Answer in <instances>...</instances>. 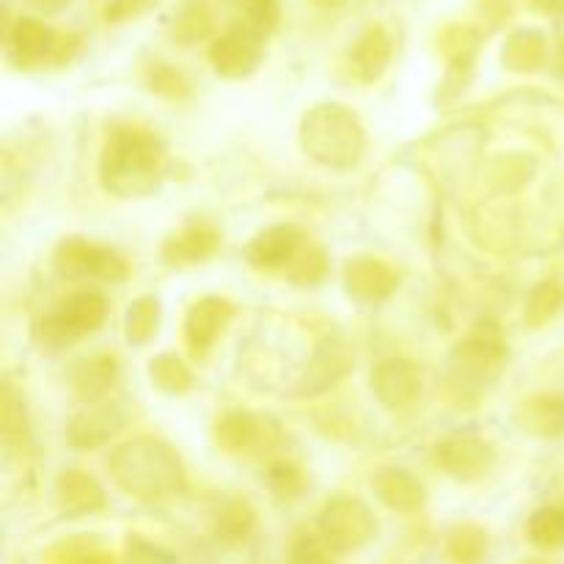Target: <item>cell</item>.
Segmentation results:
<instances>
[{"label":"cell","instance_id":"obj_1","mask_svg":"<svg viewBox=\"0 0 564 564\" xmlns=\"http://www.w3.org/2000/svg\"><path fill=\"white\" fill-rule=\"evenodd\" d=\"M165 176V147L141 127H116L99 158V182L116 198L152 196Z\"/></svg>","mask_w":564,"mask_h":564},{"label":"cell","instance_id":"obj_2","mask_svg":"<svg viewBox=\"0 0 564 564\" xmlns=\"http://www.w3.org/2000/svg\"><path fill=\"white\" fill-rule=\"evenodd\" d=\"M108 471L124 494L143 501L182 494L187 482L180 452L165 441L149 438V435L116 446L108 457Z\"/></svg>","mask_w":564,"mask_h":564},{"label":"cell","instance_id":"obj_3","mask_svg":"<svg viewBox=\"0 0 564 564\" xmlns=\"http://www.w3.org/2000/svg\"><path fill=\"white\" fill-rule=\"evenodd\" d=\"M301 147L314 163L345 171L361 163L367 152V130L347 105H314L301 121Z\"/></svg>","mask_w":564,"mask_h":564},{"label":"cell","instance_id":"obj_4","mask_svg":"<svg viewBox=\"0 0 564 564\" xmlns=\"http://www.w3.org/2000/svg\"><path fill=\"white\" fill-rule=\"evenodd\" d=\"M317 529L325 549L336 554H350V551L364 549L378 534V518L361 499L336 496L319 512Z\"/></svg>","mask_w":564,"mask_h":564},{"label":"cell","instance_id":"obj_5","mask_svg":"<svg viewBox=\"0 0 564 564\" xmlns=\"http://www.w3.org/2000/svg\"><path fill=\"white\" fill-rule=\"evenodd\" d=\"M105 317H108V301L99 292H75L42 319L39 334L50 350H58L80 336L94 334L105 323Z\"/></svg>","mask_w":564,"mask_h":564},{"label":"cell","instance_id":"obj_6","mask_svg":"<svg viewBox=\"0 0 564 564\" xmlns=\"http://www.w3.org/2000/svg\"><path fill=\"white\" fill-rule=\"evenodd\" d=\"M55 270L64 279H99L119 284L130 275L127 259L108 246H94L83 237H66L55 248Z\"/></svg>","mask_w":564,"mask_h":564},{"label":"cell","instance_id":"obj_7","mask_svg":"<svg viewBox=\"0 0 564 564\" xmlns=\"http://www.w3.org/2000/svg\"><path fill=\"white\" fill-rule=\"evenodd\" d=\"M507 361V347L501 341V334L496 325H479L477 334L468 336L466 341L455 347L452 352V375L466 386L494 383L499 378L501 367Z\"/></svg>","mask_w":564,"mask_h":564},{"label":"cell","instance_id":"obj_8","mask_svg":"<svg viewBox=\"0 0 564 564\" xmlns=\"http://www.w3.org/2000/svg\"><path fill=\"white\" fill-rule=\"evenodd\" d=\"M262 36L264 33L251 25H235L224 31L209 47L213 69L229 80H240V77L257 72L259 61H262Z\"/></svg>","mask_w":564,"mask_h":564},{"label":"cell","instance_id":"obj_9","mask_svg":"<svg viewBox=\"0 0 564 564\" xmlns=\"http://www.w3.org/2000/svg\"><path fill=\"white\" fill-rule=\"evenodd\" d=\"M352 367H356V356H352L350 345L345 339H336V336H325L314 350L312 361L303 369L301 380H297L295 397L325 394L339 380H345Z\"/></svg>","mask_w":564,"mask_h":564},{"label":"cell","instance_id":"obj_10","mask_svg":"<svg viewBox=\"0 0 564 564\" xmlns=\"http://www.w3.org/2000/svg\"><path fill=\"white\" fill-rule=\"evenodd\" d=\"M435 457H438V466L457 482H479L496 463L494 446L466 433L441 441Z\"/></svg>","mask_w":564,"mask_h":564},{"label":"cell","instance_id":"obj_11","mask_svg":"<svg viewBox=\"0 0 564 564\" xmlns=\"http://www.w3.org/2000/svg\"><path fill=\"white\" fill-rule=\"evenodd\" d=\"M127 427L124 408L116 402H88L66 427V438L75 449L91 452L113 441Z\"/></svg>","mask_w":564,"mask_h":564},{"label":"cell","instance_id":"obj_12","mask_svg":"<svg viewBox=\"0 0 564 564\" xmlns=\"http://www.w3.org/2000/svg\"><path fill=\"white\" fill-rule=\"evenodd\" d=\"M66 42H72V39L55 36L53 28H47L39 20H31V17L17 20L14 28L9 31L11 58L20 66H39L44 61H58L61 64L64 58H69L66 55Z\"/></svg>","mask_w":564,"mask_h":564},{"label":"cell","instance_id":"obj_13","mask_svg":"<svg viewBox=\"0 0 564 564\" xmlns=\"http://www.w3.org/2000/svg\"><path fill=\"white\" fill-rule=\"evenodd\" d=\"M372 394L383 402L389 411H405L422 394V375L405 358H383L372 369Z\"/></svg>","mask_w":564,"mask_h":564},{"label":"cell","instance_id":"obj_14","mask_svg":"<svg viewBox=\"0 0 564 564\" xmlns=\"http://www.w3.org/2000/svg\"><path fill=\"white\" fill-rule=\"evenodd\" d=\"M400 286L394 270L386 262L372 257L350 259L345 268V290L361 306H378V303L389 301Z\"/></svg>","mask_w":564,"mask_h":564},{"label":"cell","instance_id":"obj_15","mask_svg":"<svg viewBox=\"0 0 564 564\" xmlns=\"http://www.w3.org/2000/svg\"><path fill=\"white\" fill-rule=\"evenodd\" d=\"M231 317H235V306L226 297L209 295L193 303L185 317V341L193 356H207V350L218 341Z\"/></svg>","mask_w":564,"mask_h":564},{"label":"cell","instance_id":"obj_16","mask_svg":"<svg viewBox=\"0 0 564 564\" xmlns=\"http://www.w3.org/2000/svg\"><path fill=\"white\" fill-rule=\"evenodd\" d=\"M306 242H308L306 235H303L297 226L279 224L259 231V235L253 237L251 246H248L246 257L253 268L286 270Z\"/></svg>","mask_w":564,"mask_h":564},{"label":"cell","instance_id":"obj_17","mask_svg":"<svg viewBox=\"0 0 564 564\" xmlns=\"http://www.w3.org/2000/svg\"><path fill=\"white\" fill-rule=\"evenodd\" d=\"M372 494L378 496L380 505H386L394 512H419L427 501V488L422 479L413 477L405 468H380L372 477Z\"/></svg>","mask_w":564,"mask_h":564},{"label":"cell","instance_id":"obj_18","mask_svg":"<svg viewBox=\"0 0 564 564\" xmlns=\"http://www.w3.org/2000/svg\"><path fill=\"white\" fill-rule=\"evenodd\" d=\"M220 235L207 224L187 226L180 235L169 237L163 242V262L171 264V268H187V264H198L204 259L213 257L218 251Z\"/></svg>","mask_w":564,"mask_h":564},{"label":"cell","instance_id":"obj_19","mask_svg":"<svg viewBox=\"0 0 564 564\" xmlns=\"http://www.w3.org/2000/svg\"><path fill=\"white\" fill-rule=\"evenodd\" d=\"M518 424L540 438H560L564 433V394H538L518 405Z\"/></svg>","mask_w":564,"mask_h":564},{"label":"cell","instance_id":"obj_20","mask_svg":"<svg viewBox=\"0 0 564 564\" xmlns=\"http://www.w3.org/2000/svg\"><path fill=\"white\" fill-rule=\"evenodd\" d=\"M268 438V422L246 411H229L215 422V441L226 452L259 449Z\"/></svg>","mask_w":564,"mask_h":564},{"label":"cell","instance_id":"obj_21","mask_svg":"<svg viewBox=\"0 0 564 564\" xmlns=\"http://www.w3.org/2000/svg\"><path fill=\"white\" fill-rule=\"evenodd\" d=\"M58 505L64 507V512L69 516H91L105 507V490L91 474L86 471H64L58 477Z\"/></svg>","mask_w":564,"mask_h":564},{"label":"cell","instance_id":"obj_22","mask_svg":"<svg viewBox=\"0 0 564 564\" xmlns=\"http://www.w3.org/2000/svg\"><path fill=\"white\" fill-rule=\"evenodd\" d=\"M116 378H119L116 358L91 356L75 364V369H72V389H75L80 400L102 402V397L116 386Z\"/></svg>","mask_w":564,"mask_h":564},{"label":"cell","instance_id":"obj_23","mask_svg":"<svg viewBox=\"0 0 564 564\" xmlns=\"http://www.w3.org/2000/svg\"><path fill=\"white\" fill-rule=\"evenodd\" d=\"M352 69L364 83H375L383 77V72L391 64V36L383 28H367L364 36L352 47Z\"/></svg>","mask_w":564,"mask_h":564},{"label":"cell","instance_id":"obj_24","mask_svg":"<svg viewBox=\"0 0 564 564\" xmlns=\"http://www.w3.org/2000/svg\"><path fill=\"white\" fill-rule=\"evenodd\" d=\"M545 55H549V42L540 31L534 28H521V31L510 33L501 47V64L510 72H538L545 64Z\"/></svg>","mask_w":564,"mask_h":564},{"label":"cell","instance_id":"obj_25","mask_svg":"<svg viewBox=\"0 0 564 564\" xmlns=\"http://www.w3.org/2000/svg\"><path fill=\"white\" fill-rule=\"evenodd\" d=\"M163 319V303L158 295H141L124 314V339L132 347H147L158 336Z\"/></svg>","mask_w":564,"mask_h":564},{"label":"cell","instance_id":"obj_26","mask_svg":"<svg viewBox=\"0 0 564 564\" xmlns=\"http://www.w3.org/2000/svg\"><path fill=\"white\" fill-rule=\"evenodd\" d=\"M171 39L180 44H196L213 31V11L204 0H187L180 11L174 14L169 25Z\"/></svg>","mask_w":564,"mask_h":564},{"label":"cell","instance_id":"obj_27","mask_svg":"<svg viewBox=\"0 0 564 564\" xmlns=\"http://www.w3.org/2000/svg\"><path fill=\"white\" fill-rule=\"evenodd\" d=\"M488 532L477 523H463L455 527L446 538V554L455 564H479L488 556Z\"/></svg>","mask_w":564,"mask_h":564},{"label":"cell","instance_id":"obj_28","mask_svg":"<svg viewBox=\"0 0 564 564\" xmlns=\"http://www.w3.org/2000/svg\"><path fill=\"white\" fill-rule=\"evenodd\" d=\"M149 378L158 386L163 394H185L193 389V372L187 369V364L182 361L174 352H163V356L152 358L149 364Z\"/></svg>","mask_w":564,"mask_h":564},{"label":"cell","instance_id":"obj_29","mask_svg":"<svg viewBox=\"0 0 564 564\" xmlns=\"http://www.w3.org/2000/svg\"><path fill=\"white\" fill-rule=\"evenodd\" d=\"M564 306V292L556 281H543L532 290V295L527 297V312H523V319H527L529 328H543L545 323L556 317Z\"/></svg>","mask_w":564,"mask_h":564},{"label":"cell","instance_id":"obj_30","mask_svg":"<svg viewBox=\"0 0 564 564\" xmlns=\"http://www.w3.org/2000/svg\"><path fill=\"white\" fill-rule=\"evenodd\" d=\"M527 538L532 545L543 551H560L564 549V510L560 507H543L529 518Z\"/></svg>","mask_w":564,"mask_h":564},{"label":"cell","instance_id":"obj_31","mask_svg":"<svg viewBox=\"0 0 564 564\" xmlns=\"http://www.w3.org/2000/svg\"><path fill=\"white\" fill-rule=\"evenodd\" d=\"M253 527H257V512L248 501H229L215 521V532L224 543H240L253 532Z\"/></svg>","mask_w":564,"mask_h":564},{"label":"cell","instance_id":"obj_32","mask_svg":"<svg viewBox=\"0 0 564 564\" xmlns=\"http://www.w3.org/2000/svg\"><path fill=\"white\" fill-rule=\"evenodd\" d=\"M325 273H328V259H325L323 248L312 246V242H306V246L301 248V253L292 259L290 268H286V275H290V281H295L297 286L319 284V281L325 279Z\"/></svg>","mask_w":564,"mask_h":564},{"label":"cell","instance_id":"obj_33","mask_svg":"<svg viewBox=\"0 0 564 564\" xmlns=\"http://www.w3.org/2000/svg\"><path fill=\"white\" fill-rule=\"evenodd\" d=\"M3 438L6 446H22L28 441V422H25V402L17 397L11 386L3 391Z\"/></svg>","mask_w":564,"mask_h":564},{"label":"cell","instance_id":"obj_34","mask_svg":"<svg viewBox=\"0 0 564 564\" xmlns=\"http://www.w3.org/2000/svg\"><path fill=\"white\" fill-rule=\"evenodd\" d=\"M441 47L452 66H471L479 47V33L474 28H449L441 39Z\"/></svg>","mask_w":564,"mask_h":564},{"label":"cell","instance_id":"obj_35","mask_svg":"<svg viewBox=\"0 0 564 564\" xmlns=\"http://www.w3.org/2000/svg\"><path fill=\"white\" fill-rule=\"evenodd\" d=\"M268 485L281 501H295L306 494V477L292 463H275V466H270Z\"/></svg>","mask_w":564,"mask_h":564},{"label":"cell","instance_id":"obj_36","mask_svg":"<svg viewBox=\"0 0 564 564\" xmlns=\"http://www.w3.org/2000/svg\"><path fill=\"white\" fill-rule=\"evenodd\" d=\"M55 564H113V556L94 540H72L55 551Z\"/></svg>","mask_w":564,"mask_h":564},{"label":"cell","instance_id":"obj_37","mask_svg":"<svg viewBox=\"0 0 564 564\" xmlns=\"http://www.w3.org/2000/svg\"><path fill=\"white\" fill-rule=\"evenodd\" d=\"M147 83L154 94H163V97H185L191 91L185 75L180 69L169 64H152L147 72Z\"/></svg>","mask_w":564,"mask_h":564},{"label":"cell","instance_id":"obj_38","mask_svg":"<svg viewBox=\"0 0 564 564\" xmlns=\"http://www.w3.org/2000/svg\"><path fill=\"white\" fill-rule=\"evenodd\" d=\"M246 6L248 25L257 28L259 33H268L275 28L279 20V0H240Z\"/></svg>","mask_w":564,"mask_h":564},{"label":"cell","instance_id":"obj_39","mask_svg":"<svg viewBox=\"0 0 564 564\" xmlns=\"http://www.w3.org/2000/svg\"><path fill=\"white\" fill-rule=\"evenodd\" d=\"M127 564H171V556L141 538H127Z\"/></svg>","mask_w":564,"mask_h":564},{"label":"cell","instance_id":"obj_40","mask_svg":"<svg viewBox=\"0 0 564 564\" xmlns=\"http://www.w3.org/2000/svg\"><path fill=\"white\" fill-rule=\"evenodd\" d=\"M290 564H334L330 560V551L325 549L323 540H301V543L292 549Z\"/></svg>","mask_w":564,"mask_h":564},{"label":"cell","instance_id":"obj_41","mask_svg":"<svg viewBox=\"0 0 564 564\" xmlns=\"http://www.w3.org/2000/svg\"><path fill=\"white\" fill-rule=\"evenodd\" d=\"M154 3H158V0H110L105 17H108V22H124L132 20V17H141L143 11L152 9Z\"/></svg>","mask_w":564,"mask_h":564},{"label":"cell","instance_id":"obj_42","mask_svg":"<svg viewBox=\"0 0 564 564\" xmlns=\"http://www.w3.org/2000/svg\"><path fill=\"white\" fill-rule=\"evenodd\" d=\"M36 11H44V14H58L61 9L72 3V0H28Z\"/></svg>","mask_w":564,"mask_h":564},{"label":"cell","instance_id":"obj_43","mask_svg":"<svg viewBox=\"0 0 564 564\" xmlns=\"http://www.w3.org/2000/svg\"><path fill=\"white\" fill-rule=\"evenodd\" d=\"M545 14H564V0H532Z\"/></svg>","mask_w":564,"mask_h":564},{"label":"cell","instance_id":"obj_44","mask_svg":"<svg viewBox=\"0 0 564 564\" xmlns=\"http://www.w3.org/2000/svg\"><path fill=\"white\" fill-rule=\"evenodd\" d=\"M317 6H325V9H334V6H339L341 0H314Z\"/></svg>","mask_w":564,"mask_h":564},{"label":"cell","instance_id":"obj_45","mask_svg":"<svg viewBox=\"0 0 564 564\" xmlns=\"http://www.w3.org/2000/svg\"><path fill=\"white\" fill-rule=\"evenodd\" d=\"M560 64H562V69H564V36H562V42H560Z\"/></svg>","mask_w":564,"mask_h":564},{"label":"cell","instance_id":"obj_46","mask_svg":"<svg viewBox=\"0 0 564 564\" xmlns=\"http://www.w3.org/2000/svg\"><path fill=\"white\" fill-rule=\"evenodd\" d=\"M527 564H545V562H527Z\"/></svg>","mask_w":564,"mask_h":564}]
</instances>
